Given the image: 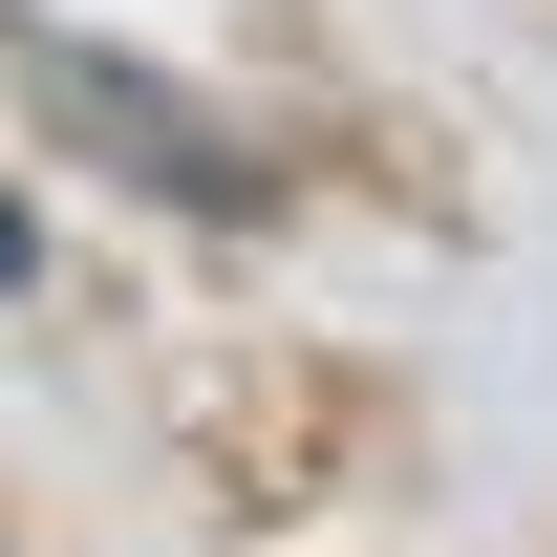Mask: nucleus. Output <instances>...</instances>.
<instances>
[{"mask_svg":"<svg viewBox=\"0 0 557 557\" xmlns=\"http://www.w3.org/2000/svg\"><path fill=\"white\" fill-rule=\"evenodd\" d=\"M22 258H44V236H22V194H0V278H22Z\"/></svg>","mask_w":557,"mask_h":557,"instance_id":"obj_2","label":"nucleus"},{"mask_svg":"<svg viewBox=\"0 0 557 557\" xmlns=\"http://www.w3.org/2000/svg\"><path fill=\"white\" fill-rule=\"evenodd\" d=\"M22 86H44V129H86V150H129L172 214H278V172H258V129H214L194 86H150V65H108V44H22Z\"/></svg>","mask_w":557,"mask_h":557,"instance_id":"obj_1","label":"nucleus"}]
</instances>
